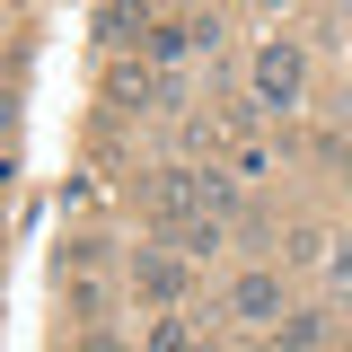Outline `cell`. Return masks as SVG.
Instances as JSON below:
<instances>
[{
  "mask_svg": "<svg viewBox=\"0 0 352 352\" xmlns=\"http://www.w3.org/2000/svg\"><path fill=\"white\" fill-rule=\"evenodd\" d=\"M317 335H326V317H291V326H282V352H308Z\"/></svg>",
  "mask_w": 352,
  "mask_h": 352,
  "instance_id": "52a82bcc",
  "label": "cell"
},
{
  "mask_svg": "<svg viewBox=\"0 0 352 352\" xmlns=\"http://www.w3.org/2000/svg\"><path fill=\"white\" fill-rule=\"evenodd\" d=\"M88 27H97V44H124V36H132V0H106Z\"/></svg>",
  "mask_w": 352,
  "mask_h": 352,
  "instance_id": "277c9868",
  "label": "cell"
},
{
  "mask_svg": "<svg viewBox=\"0 0 352 352\" xmlns=\"http://www.w3.org/2000/svg\"><path fill=\"white\" fill-rule=\"evenodd\" d=\"M132 282H141L150 300H176V291H185V264L159 256V247H141V273H132Z\"/></svg>",
  "mask_w": 352,
  "mask_h": 352,
  "instance_id": "3957f363",
  "label": "cell"
},
{
  "mask_svg": "<svg viewBox=\"0 0 352 352\" xmlns=\"http://www.w3.org/2000/svg\"><path fill=\"white\" fill-rule=\"evenodd\" d=\"M97 264H106V238H71L62 247V273H97Z\"/></svg>",
  "mask_w": 352,
  "mask_h": 352,
  "instance_id": "5b68a950",
  "label": "cell"
},
{
  "mask_svg": "<svg viewBox=\"0 0 352 352\" xmlns=\"http://www.w3.org/2000/svg\"><path fill=\"white\" fill-rule=\"evenodd\" d=\"M229 317L238 326H282V282L273 273H238L229 282Z\"/></svg>",
  "mask_w": 352,
  "mask_h": 352,
  "instance_id": "7a4b0ae2",
  "label": "cell"
},
{
  "mask_svg": "<svg viewBox=\"0 0 352 352\" xmlns=\"http://www.w3.org/2000/svg\"><path fill=\"white\" fill-rule=\"evenodd\" d=\"M150 352H194V326H185V317H159V326H150Z\"/></svg>",
  "mask_w": 352,
  "mask_h": 352,
  "instance_id": "8992f818",
  "label": "cell"
},
{
  "mask_svg": "<svg viewBox=\"0 0 352 352\" xmlns=\"http://www.w3.org/2000/svg\"><path fill=\"white\" fill-rule=\"evenodd\" d=\"M300 88H308V53L291 36L264 44V53H256V106H300Z\"/></svg>",
  "mask_w": 352,
  "mask_h": 352,
  "instance_id": "6da1fadb",
  "label": "cell"
},
{
  "mask_svg": "<svg viewBox=\"0 0 352 352\" xmlns=\"http://www.w3.org/2000/svg\"><path fill=\"white\" fill-rule=\"evenodd\" d=\"M80 352H124V344H115V335H88V344H80Z\"/></svg>",
  "mask_w": 352,
  "mask_h": 352,
  "instance_id": "ba28073f",
  "label": "cell"
}]
</instances>
